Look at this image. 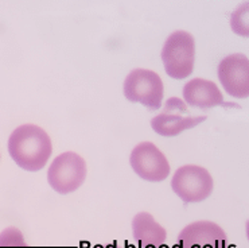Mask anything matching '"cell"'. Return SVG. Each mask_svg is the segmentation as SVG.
<instances>
[{"label":"cell","mask_w":249,"mask_h":248,"mask_svg":"<svg viewBox=\"0 0 249 248\" xmlns=\"http://www.w3.org/2000/svg\"><path fill=\"white\" fill-rule=\"evenodd\" d=\"M179 248H226L228 236L220 225L199 220L186 225L178 236Z\"/></svg>","instance_id":"9"},{"label":"cell","mask_w":249,"mask_h":248,"mask_svg":"<svg viewBox=\"0 0 249 248\" xmlns=\"http://www.w3.org/2000/svg\"><path fill=\"white\" fill-rule=\"evenodd\" d=\"M218 78L229 96L247 98L249 95V59L247 54L236 53L225 57L218 65Z\"/></svg>","instance_id":"8"},{"label":"cell","mask_w":249,"mask_h":248,"mask_svg":"<svg viewBox=\"0 0 249 248\" xmlns=\"http://www.w3.org/2000/svg\"><path fill=\"white\" fill-rule=\"evenodd\" d=\"M205 120L206 116H191L183 100L171 97L166 101L162 112L151 120V127L158 135L171 138L194 128Z\"/></svg>","instance_id":"6"},{"label":"cell","mask_w":249,"mask_h":248,"mask_svg":"<svg viewBox=\"0 0 249 248\" xmlns=\"http://www.w3.org/2000/svg\"><path fill=\"white\" fill-rule=\"evenodd\" d=\"M96 248H124L122 246H119L117 243H113V244H107L104 247H96Z\"/></svg>","instance_id":"14"},{"label":"cell","mask_w":249,"mask_h":248,"mask_svg":"<svg viewBox=\"0 0 249 248\" xmlns=\"http://www.w3.org/2000/svg\"><path fill=\"white\" fill-rule=\"evenodd\" d=\"M171 188L183 202H201L213 193L214 182L202 166L185 165L173 175Z\"/></svg>","instance_id":"5"},{"label":"cell","mask_w":249,"mask_h":248,"mask_svg":"<svg viewBox=\"0 0 249 248\" xmlns=\"http://www.w3.org/2000/svg\"><path fill=\"white\" fill-rule=\"evenodd\" d=\"M85 178L87 162L73 151L55 156L47 172V182L59 194H70L80 189Z\"/></svg>","instance_id":"3"},{"label":"cell","mask_w":249,"mask_h":248,"mask_svg":"<svg viewBox=\"0 0 249 248\" xmlns=\"http://www.w3.org/2000/svg\"><path fill=\"white\" fill-rule=\"evenodd\" d=\"M8 153L19 168L38 172L46 166L52 156V139L35 124H23L14 130L8 139Z\"/></svg>","instance_id":"1"},{"label":"cell","mask_w":249,"mask_h":248,"mask_svg":"<svg viewBox=\"0 0 249 248\" xmlns=\"http://www.w3.org/2000/svg\"><path fill=\"white\" fill-rule=\"evenodd\" d=\"M231 29L234 34L248 38L249 37V1H245L233 11L231 17Z\"/></svg>","instance_id":"12"},{"label":"cell","mask_w":249,"mask_h":248,"mask_svg":"<svg viewBox=\"0 0 249 248\" xmlns=\"http://www.w3.org/2000/svg\"><path fill=\"white\" fill-rule=\"evenodd\" d=\"M162 61L167 76L174 80H185L193 73L196 62L194 37L178 30L168 37L162 49Z\"/></svg>","instance_id":"2"},{"label":"cell","mask_w":249,"mask_h":248,"mask_svg":"<svg viewBox=\"0 0 249 248\" xmlns=\"http://www.w3.org/2000/svg\"><path fill=\"white\" fill-rule=\"evenodd\" d=\"M124 96L131 103H140L148 110H160L164 87L160 76L148 69H133L124 80Z\"/></svg>","instance_id":"4"},{"label":"cell","mask_w":249,"mask_h":248,"mask_svg":"<svg viewBox=\"0 0 249 248\" xmlns=\"http://www.w3.org/2000/svg\"><path fill=\"white\" fill-rule=\"evenodd\" d=\"M183 101L186 105L194 108L209 110L224 104V97L217 84L205 78H193L185 84L183 91Z\"/></svg>","instance_id":"10"},{"label":"cell","mask_w":249,"mask_h":248,"mask_svg":"<svg viewBox=\"0 0 249 248\" xmlns=\"http://www.w3.org/2000/svg\"><path fill=\"white\" fill-rule=\"evenodd\" d=\"M133 240L139 248H162L167 240V232L148 212H139L132 220Z\"/></svg>","instance_id":"11"},{"label":"cell","mask_w":249,"mask_h":248,"mask_svg":"<svg viewBox=\"0 0 249 248\" xmlns=\"http://www.w3.org/2000/svg\"><path fill=\"white\" fill-rule=\"evenodd\" d=\"M129 163L140 178L162 182L170 175V163L162 151L151 142H142L131 153Z\"/></svg>","instance_id":"7"},{"label":"cell","mask_w":249,"mask_h":248,"mask_svg":"<svg viewBox=\"0 0 249 248\" xmlns=\"http://www.w3.org/2000/svg\"><path fill=\"white\" fill-rule=\"evenodd\" d=\"M0 248H30L17 227H8L0 233Z\"/></svg>","instance_id":"13"}]
</instances>
